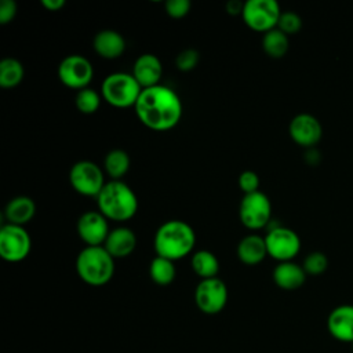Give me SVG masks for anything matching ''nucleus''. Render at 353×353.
I'll return each instance as SVG.
<instances>
[{
	"label": "nucleus",
	"mask_w": 353,
	"mask_h": 353,
	"mask_svg": "<svg viewBox=\"0 0 353 353\" xmlns=\"http://www.w3.org/2000/svg\"><path fill=\"white\" fill-rule=\"evenodd\" d=\"M8 223L23 226L36 214V204L29 196H15L12 197L4 210Z\"/></svg>",
	"instance_id": "nucleus-21"
},
{
	"label": "nucleus",
	"mask_w": 353,
	"mask_h": 353,
	"mask_svg": "<svg viewBox=\"0 0 353 353\" xmlns=\"http://www.w3.org/2000/svg\"><path fill=\"white\" fill-rule=\"evenodd\" d=\"M79 277L94 287L105 285L114 273V258L103 245H87L76 258Z\"/></svg>",
	"instance_id": "nucleus-4"
},
{
	"label": "nucleus",
	"mask_w": 353,
	"mask_h": 353,
	"mask_svg": "<svg viewBox=\"0 0 353 353\" xmlns=\"http://www.w3.org/2000/svg\"><path fill=\"white\" fill-rule=\"evenodd\" d=\"M301 28H302V19L296 12L294 11L281 12L277 22V29H280L283 33L288 36V34H295L296 32H299Z\"/></svg>",
	"instance_id": "nucleus-29"
},
{
	"label": "nucleus",
	"mask_w": 353,
	"mask_h": 353,
	"mask_svg": "<svg viewBox=\"0 0 353 353\" xmlns=\"http://www.w3.org/2000/svg\"><path fill=\"white\" fill-rule=\"evenodd\" d=\"M134 109L139 121L154 131L175 127L182 116V102L178 94L161 84L143 88Z\"/></svg>",
	"instance_id": "nucleus-1"
},
{
	"label": "nucleus",
	"mask_w": 353,
	"mask_h": 353,
	"mask_svg": "<svg viewBox=\"0 0 353 353\" xmlns=\"http://www.w3.org/2000/svg\"><path fill=\"white\" fill-rule=\"evenodd\" d=\"M196 234L190 225L179 219H171L160 225L154 234L153 247L159 256L178 261L192 252Z\"/></svg>",
	"instance_id": "nucleus-2"
},
{
	"label": "nucleus",
	"mask_w": 353,
	"mask_h": 353,
	"mask_svg": "<svg viewBox=\"0 0 353 353\" xmlns=\"http://www.w3.org/2000/svg\"><path fill=\"white\" fill-rule=\"evenodd\" d=\"M288 36L280 29L274 28L266 32L262 37V48L272 58H281L288 51Z\"/></svg>",
	"instance_id": "nucleus-24"
},
{
	"label": "nucleus",
	"mask_w": 353,
	"mask_h": 353,
	"mask_svg": "<svg viewBox=\"0 0 353 353\" xmlns=\"http://www.w3.org/2000/svg\"><path fill=\"white\" fill-rule=\"evenodd\" d=\"M99 212L112 221H128L138 210V199L134 190L123 181L106 182L97 196Z\"/></svg>",
	"instance_id": "nucleus-3"
},
{
	"label": "nucleus",
	"mask_w": 353,
	"mask_h": 353,
	"mask_svg": "<svg viewBox=\"0 0 353 353\" xmlns=\"http://www.w3.org/2000/svg\"><path fill=\"white\" fill-rule=\"evenodd\" d=\"M17 3L14 0H1L0 3V23L6 25L17 15Z\"/></svg>",
	"instance_id": "nucleus-33"
},
{
	"label": "nucleus",
	"mask_w": 353,
	"mask_h": 353,
	"mask_svg": "<svg viewBox=\"0 0 353 353\" xmlns=\"http://www.w3.org/2000/svg\"><path fill=\"white\" fill-rule=\"evenodd\" d=\"M94 50L102 58L114 59L124 52L125 40L119 32L113 29H103L94 37Z\"/></svg>",
	"instance_id": "nucleus-19"
},
{
	"label": "nucleus",
	"mask_w": 353,
	"mask_h": 353,
	"mask_svg": "<svg viewBox=\"0 0 353 353\" xmlns=\"http://www.w3.org/2000/svg\"><path fill=\"white\" fill-rule=\"evenodd\" d=\"M352 349H353V342H352Z\"/></svg>",
	"instance_id": "nucleus-36"
},
{
	"label": "nucleus",
	"mask_w": 353,
	"mask_h": 353,
	"mask_svg": "<svg viewBox=\"0 0 353 353\" xmlns=\"http://www.w3.org/2000/svg\"><path fill=\"white\" fill-rule=\"evenodd\" d=\"M130 163V156L123 149H113L108 152L103 160V165L108 175H110L114 181H120V178L128 171Z\"/></svg>",
	"instance_id": "nucleus-26"
},
{
	"label": "nucleus",
	"mask_w": 353,
	"mask_h": 353,
	"mask_svg": "<svg viewBox=\"0 0 353 353\" xmlns=\"http://www.w3.org/2000/svg\"><path fill=\"white\" fill-rule=\"evenodd\" d=\"M268 255L279 262H288L301 250L299 236L290 228L274 226L270 228L265 236Z\"/></svg>",
	"instance_id": "nucleus-10"
},
{
	"label": "nucleus",
	"mask_w": 353,
	"mask_h": 353,
	"mask_svg": "<svg viewBox=\"0 0 353 353\" xmlns=\"http://www.w3.org/2000/svg\"><path fill=\"white\" fill-rule=\"evenodd\" d=\"M288 132L295 143L310 149L320 141L323 128L313 114L299 113L290 121Z\"/></svg>",
	"instance_id": "nucleus-14"
},
{
	"label": "nucleus",
	"mask_w": 353,
	"mask_h": 353,
	"mask_svg": "<svg viewBox=\"0 0 353 353\" xmlns=\"http://www.w3.org/2000/svg\"><path fill=\"white\" fill-rule=\"evenodd\" d=\"M327 266H328V259L325 254H323L321 251H313L307 254L302 265L306 274H312V276L321 274L323 272H325Z\"/></svg>",
	"instance_id": "nucleus-28"
},
{
	"label": "nucleus",
	"mask_w": 353,
	"mask_h": 353,
	"mask_svg": "<svg viewBox=\"0 0 353 353\" xmlns=\"http://www.w3.org/2000/svg\"><path fill=\"white\" fill-rule=\"evenodd\" d=\"M77 234L87 245H103L109 234L108 218L99 211H87L77 219Z\"/></svg>",
	"instance_id": "nucleus-13"
},
{
	"label": "nucleus",
	"mask_w": 353,
	"mask_h": 353,
	"mask_svg": "<svg viewBox=\"0 0 353 353\" xmlns=\"http://www.w3.org/2000/svg\"><path fill=\"white\" fill-rule=\"evenodd\" d=\"M163 74V65L154 54L139 55L132 66V76L142 88L157 85Z\"/></svg>",
	"instance_id": "nucleus-16"
},
{
	"label": "nucleus",
	"mask_w": 353,
	"mask_h": 353,
	"mask_svg": "<svg viewBox=\"0 0 353 353\" xmlns=\"http://www.w3.org/2000/svg\"><path fill=\"white\" fill-rule=\"evenodd\" d=\"M101 95L92 90V88H83V90H79L77 94H76V98H74V103H76V108L84 113V114H91V113H95L101 105Z\"/></svg>",
	"instance_id": "nucleus-27"
},
{
	"label": "nucleus",
	"mask_w": 353,
	"mask_h": 353,
	"mask_svg": "<svg viewBox=\"0 0 353 353\" xmlns=\"http://www.w3.org/2000/svg\"><path fill=\"white\" fill-rule=\"evenodd\" d=\"M327 328L332 338L341 342H353V305H339L331 310Z\"/></svg>",
	"instance_id": "nucleus-15"
},
{
	"label": "nucleus",
	"mask_w": 353,
	"mask_h": 353,
	"mask_svg": "<svg viewBox=\"0 0 353 353\" xmlns=\"http://www.w3.org/2000/svg\"><path fill=\"white\" fill-rule=\"evenodd\" d=\"M280 15L281 10L276 0H247L241 12L248 28L265 33L277 28Z\"/></svg>",
	"instance_id": "nucleus-6"
},
{
	"label": "nucleus",
	"mask_w": 353,
	"mask_h": 353,
	"mask_svg": "<svg viewBox=\"0 0 353 353\" xmlns=\"http://www.w3.org/2000/svg\"><path fill=\"white\" fill-rule=\"evenodd\" d=\"M32 248V240L23 226L6 223L0 229V255L4 261H23Z\"/></svg>",
	"instance_id": "nucleus-8"
},
{
	"label": "nucleus",
	"mask_w": 353,
	"mask_h": 353,
	"mask_svg": "<svg viewBox=\"0 0 353 353\" xmlns=\"http://www.w3.org/2000/svg\"><path fill=\"white\" fill-rule=\"evenodd\" d=\"M41 6L48 11H58L65 6V0H41Z\"/></svg>",
	"instance_id": "nucleus-35"
},
{
	"label": "nucleus",
	"mask_w": 353,
	"mask_h": 353,
	"mask_svg": "<svg viewBox=\"0 0 353 353\" xmlns=\"http://www.w3.org/2000/svg\"><path fill=\"white\" fill-rule=\"evenodd\" d=\"M200 59V54L199 51H196L194 48H186L183 51H181L176 58H175V65L179 70L182 72H189L192 69H194V66L197 65Z\"/></svg>",
	"instance_id": "nucleus-30"
},
{
	"label": "nucleus",
	"mask_w": 353,
	"mask_h": 353,
	"mask_svg": "<svg viewBox=\"0 0 353 353\" xmlns=\"http://www.w3.org/2000/svg\"><path fill=\"white\" fill-rule=\"evenodd\" d=\"M239 188L244 194H250L259 190V176L254 171H243L239 175Z\"/></svg>",
	"instance_id": "nucleus-31"
},
{
	"label": "nucleus",
	"mask_w": 353,
	"mask_h": 353,
	"mask_svg": "<svg viewBox=\"0 0 353 353\" xmlns=\"http://www.w3.org/2000/svg\"><path fill=\"white\" fill-rule=\"evenodd\" d=\"M193 272L201 279H214L219 272L218 258L208 250H199L192 255L190 259Z\"/></svg>",
	"instance_id": "nucleus-22"
},
{
	"label": "nucleus",
	"mask_w": 353,
	"mask_h": 353,
	"mask_svg": "<svg viewBox=\"0 0 353 353\" xmlns=\"http://www.w3.org/2000/svg\"><path fill=\"white\" fill-rule=\"evenodd\" d=\"M69 181L77 193L95 197L106 183L99 165L90 160H80L74 163L69 171Z\"/></svg>",
	"instance_id": "nucleus-9"
},
{
	"label": "nucleus",
	"mask_w": 353,
	"mask_h": 353,
	"mask_svg": "<svg viewBox=\"0 0 353 353\" xmlns=\"http://www.w3.org/2000/svg\"><path fill=\"white\" fill-rule=\"evenodd\" d=\"M272 215V204L269 197L261 190L244 194L239 207L241 223L251 230H258L269 225Z\"/></svg>",
	"instance_id": "nucleus-7"
},
{
	"label": "nucleus",
	"mask_w": 353,
	"mask_h": 353,
	"mask_svg": "<svg viewBox=\"0 0 353 353\" xmlns=\"http://www.w3.org/2000/svg\"><path fill=\"white\" fill-rule=\"evenodd\" d=\"M23 65L15 58H4L0 61V85L3 88H14L23 79Z\"/></svg>",
	"instance_id": "nucleus-25"
},
{
	"label": "nucleus",
	"mask_w": 353,
	"mask_h": 353,
	"mask_svg": "<svg viewBox=\"0 0 353 353\" xmlns=\"http://www.w3.org/2000/svg\"><path fill=\"white\" fill-rule=\"evenodd\" d=\"M94 69L91 62L79 54L65 57L58 66V77L69 88L83 90L87 88L92 80Z\"/></svg>",
	"instance_id": "nucleus-12"
},
{
	"label": "nucleus",
	"mask_w": 353,
	"mask_h": 353,
	"mask_svg": "<svg viewBox=\"0 0 353 353\" xmlns=\"http://www.w3.org/2000/svg\"><path fill=\"white\" fill-rule=\"evenodd\" d=\"M306 280V272L303 268L292 261L279 262V265L273 269V281L281 290L292 291L299 287Z\"/></svg>",
	"instance_id": "nucleus-18"
},
{
	"label": "nucleus",
	"mask_w": 353,
	"mask_h": 353,
	"mask_svg": "<svg viewBox=\"0 0 353 353\" xmlns=\"http://www.w3.org/2000/svg\"><path fill=\"white\" fill-rule=\"evenodd\" d=\"M142 90L132 73L116 72L103 79L101 97L114 108H128L135 106Z\"/></svg>",
	"instance_id": "nucleus-5"
},
{
	"label": "nucleus",
	"mask_w": 353,
	"mask_h": 353,
	"mask_svg": "<svg viewBox=\"0 0 353 353\" xmlns=\"http://www.w3.org/2000/svg\"><path fill=\"white\" fill-rule=\"evenodd\" d=\"M244 8V3L240 0H229L226 3V11L232 15H239L243 12Z\"/></svg>",
	"instance_id": "nucleus-34"
},
{
	"label": "nucleus",
	"mask_w": 353,
	"mask_h": 353,
	"mask_svg": "<svg viewBox=\"0 0 353 353\" xmlns=\"http://www.w3.org/2000/svg\"><path fill=\"white\" fill-rule=\"evenodd\" d=\"M228 302V287L218 279L200 280L194 290V303L205 314H216L223 310Z\"/></svg>",
	"instance_id": "nucleus-11"
},
{
	"label": "nucleus",
	"mask_w": 353,
	"mask_h": 353,
	"mask_svg": "<svg viewBox=\"0 0 353 353\" xmlns=\"http://www.w3.org/2000/svg\"><path fill=\"white\" fill-rule=\"evenodd\" d=\"M137 245L135 233L125 226L114 228L109 232L103 247L113 258H125L128 256Z\"/></svg>",
	"instance_id": "nucleus-17"
},
{
	"label": "nucleus",
	"mask_w": 353,
	"mask_h": 353,
	"mask_svg": "<svg viewBox=\"0 0 353 353\" xmlns=\"http://www.w3.org/2000/svg\"><path fill=\"white\" fill-rule=\"evenodd\" d=\"M266 255L268 250L265 239L258 234H248L243 237L237 244V256L243 263L248 266L261 263Z\"/></svg>",
	"instance_id": "nucleus-20"
},
{
	"label": "nucleus",
	"mask_w": 353,
	"mask_h": 353,
	"mask_svg": "<svg viewBox=\"0 0 353 353\" xmlns=\"http://www.w3.org/2000/svg\"><path fill=\"white\" fill-rule=\"evenodd\" d=\"M149 276L159 285L171 284L176 276V269H175L174 261L156 255L150 262Z\"/></svg>",
	"instance_id": "nucleus-23"
},
{
	"label": "nucleus",
	"mask_w": 353,
	"mask_h": 353,
	"mask_svg": "<svg viewBox=\"0 0 353 353\" xmlns=\"http://www.w3.org/2000/svg\"><path fill=\"white\" fill-rule=\"evenodd\" d=\"M165 12L171 18H182L185 17L190 10V1L189 0H168L164 4Z\"/></svg>",
	"instance_id": "nucleus-32"
}]
</instances>
